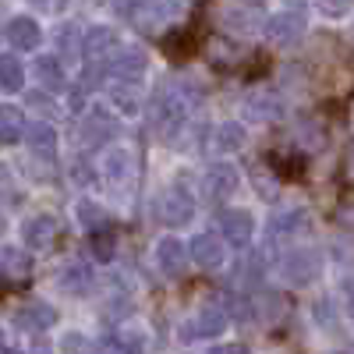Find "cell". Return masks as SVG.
<instances>
[{
  "label": "cell",
  "mask_w": 354,
  "mask_h": 354,
  "mask_svg": "<svg viewBox=\"0 0 354 354\" xmlns=\"http://www.w3.org/2000/svg\"><path fill=\"white\" fill-rule=\"evenodd\" d=\"M290 8L277 11L270 21H266V39H270L273 46L280 50H290V46H298L301 36L308 32V8H305V0H287Z\"/></svg>",
  "instance_id": "6da1fadb"
},
{
  "label": "cell",
  "mask_w": 354,
  "mask_h": 354,
  "mask_svg": "<svg viewBox=\"0 0 354 354\" xmlns=\"http://www.w3.org/2000/svg\"><path fill=\"white\" fill-rule=\"evenodd\" d=\"M117 4L135 28H163L167 21L181 18V0H117Z\"/></svg>",
  "instance_id": "7a4b0ae2"
},
{
  "label": "cell",
  "mask_w": 354,
  "mask_h": 354,
  "mask_svg": "<svg viewBox=\"0 0 354 354\" xmlns=\"http://www.w3.org/2000/svg\"><path fill=\"white\" fill-rule=\"evenodd\" d=\"M319 270H322V255L312 252V248H290V252L280 259V273H283V280L294 283V287L312 283V280L319 277Z\"/></svg>",
  "instance_id": "3957f363"
},
{
  "label": "cell",
  "mask_w": 354,
  "mask_h": 354,
  "mask_svg": "<svg viewBox=\"0 0 354 354\" xmlns=\"http://www.w3.org/2000/svg\"><path fill=\"white\" fill-rule=\"evenodd\" d=\"M160 220H163V227H170V230H177V227H188L192 223V216H195V198H192V192L188 188H181V185H174V188H167L163 195H160Z\"/></svg>",
  "instance_id": "277c9868"
},
{
  "label": "cell",
  "mask_w": 354,
  "mask_h": 354,
  "mask_svg": "<svg viewBox=\"0 0 354 354\" xmlns=\"http://www.w3.org/2000/svg\"><path fill=\"white\" fill-rule=\"evenodd\" d=\"M185 121H188L185 100L177 96V93H163L156 100V106H153V128H156V135L177 138V135H181V128H185Z\"/></svg>",
  "instance_id": "5b68a950"
},
{
  "label": "cell",
  "mask_w": 354,
  "mask_h": 354,
  "mask_svg": "<svg viewBox=\"0 0 354 354\" xmlns=\"http://www.w3.org/2000/svg\"><path fill=\"white\" fill-rule=\"evenodd\" d=\"M145 71H149V61H145V53L138 46H124V50H117L110 57V64H106V75L113 82H131L138 85L145 78Z\"/></svg>",
  "instance_id": "8992f818"
},
{
  "label": "cell",
  "mask_w": 354,
  "mask_h": 354,
  "mask_svg": "<svg viewBox=\"0 0 354 354\" xmlns=\"http://www.w3.org/2000/svg\"><path fill=\"white\" fill-rule=\"evenodd\" d=\"M216 223H220V234L230 248H248L252 238H255V220L245 209H223L216 216Z\"/></svg>",
  "instance_id": "52a82bcc"
},
{
  "label": "cell",
  "mask_w": 354,
  "mask_h": 354,
  "mask_svg": "<svg viewBox=\"0 0 354 354\" xmlns=\"http://www.w3.org/2000/svg\"><path fill=\"white\" fill-rule=\"evenodd\" d=\"M192 259L198 270H220L227 262V245H223V234L213 230H202L192 238Z\"/></svg>",
  "instance_id": "ba28073f"
},
{
  "label": "cell",
  "mask_w": 354,
  "mask_h": 354,
  "mask_svg": "<svg viewBox=\"0 0 354 354\" xmlns=\"http://www.w3.org/2000/svg\"><path fill=\"white\" fill-rule=\"evenodd\" d=\"M238 185H241V170L234 163H227V160H220V163H213L209 170H205V195H209L213 202H227L234 192H238Z\"/></svg>",
  "instance_id": "9c48e42d"
},
{
  "label": "cell",
  "mask_w": 354,
  "mask_h": 354,
  "mask_svg": "<svg viewBox=\"0 0 354 354\" xmlns=\"http://www.w3.org/2000/svg\"><path fill=\"white\" fill-rule=\"evenodd\" d=\"M4 36H8L11 50L32 53V50H39V43H43V25H39L36 18H28V15H15V18L8 21V28H4Z\"/></svg>",
  "instance_id": "30bf717a"
},
{
  "label": "cell",
  "mask_w": 354,
  "mask_h": 354,
  "mask_svg": "<svg viewBox=\"0 0 354 354\" xmlns=\"http://www.w3.org/2000/svg\"><path fill=\"white\" fill-rule=\"evenodd\" d=\"M153 259H156V266H160L163 277H181V273H185V262H188V252H185L181 238L163 234V238L156 241V248H153Z\"/></svg>",
  "instance_id": "8fae6325"
},
{
  "label": "cell",
  "mask_w": 354,
  "mask_h": 354,
  "mask_svg": "<svg viewBox=\"0 0 354 354\" xmlns=\"http://www.w3.org/2000/svg\"><path fill=\"white\" fill-rule=\"evenodd\" d=\"M227 330V312L216 308V305H205L198 308L188 322H185V340H195V337H220Z\"/></svg>",
  "instance_id": "7c38bea8"
},
{
  "label": "cell",
  "mask_w": 354,
  "mask_h": 354,
  "mask_svg": "<svg viewBox=\"0 0 354 354\" xmlns=\"http://www.w3.org/2000/svg\"><path fill=\"white\" fill-rule=\"evenodd\" d=\"M53 238H57V220L46 216V213L28 216V220L21 223V241H25L28 252H46V248L53 245Z\"/></svg>",
  "instance_id": "4fadbf2b"
},
{
  "label": "cell",
  "mask_w": 354,
  "mask_h": 354,
  "mask_svg": "<svg viewBox=\"0 0 354 354\" xmlns=\"http://www.w3.org/2000/svg\"><path fill=\"white\" fill-rule=\"evenodd\" d=\"M241 110L248 117H255V121H277V117H283V100L273 93V88H252V93L245 96Z\"/></svg>",
  "instance_id": "5bb4252c"
},
{
  "label": "cell",
  "mask_w": 354,
  "mask_h": 354,
  "mask_svg": "<svg viewBox=\"0 0 354 354\" xmlns=\"http://www.w3.org/2000/svg\"><path fill=\"white\" fill-rule=\"evenodd\" d=\"M315 227L312 213L305 209V205H287L283 213L273 216V234L277 238H301V234H308Z\"/></svg>",
  "instance_id": "9a60e30c"
},
{
  "label": "cell",
  "mask_w": 354,
  "mask_h": 354,
  "mask_svg": "<svg viewBox=\"0 0 354 354\" xmlns=\"http://www.w3.org/2000/svg\"><path fill=\"white\" fill-rule=\"evenodd\" d=\"M113 46H117V32L110 25H88L85 32H82V53L88 57V61H100V57H106V53H113Z\"/></svg>",
  "instance_id": "2e32d148"
},
{
  "label": "cell",
  "mask_w": 354,
  "mask_h": 354,
  "mask_svg": "<svg viewBox=\"0 0 354 354\" xmlns=\"http://www.w3.org/2000/svg\"><path fill=\"white\" fill-rule=\"evenodd\" d=\"M113 117L106 113V110H93V113H88L85 117V121H82V128H78V138L85 142V145H106L110 138H113Z\"/></svg>",
  "instance_id": "e0dca14e"
},
{
  "label": "cell",
  "mask_w": 354,
  "mask_h": 354,
  "mask_svg": "<svg viewBox=\"0 0 354 354\" xmlns=\"http://www.w3.org/2000/svg\"><path fill=\"white\" fill-rule=\"evenodd\" d=\"M32 71H36L39 85H43V88H50L53 96H57V93H64L68 75H64V64L57 61L53 53H39V57H36V64H32Z\"/></svg>",
  "instance_id": "ac0fdd59"
},
{
  "label": "cell",
  "mask_w": 354,
  "mask_h": 354,
  "mask_svg": "<svg viewBox=\"0 0 354 354\" xmlns=\"http://www.w3.org/2000/svg\"><path fill=\"white\" fill-rule=\"evenodd\" d=\"M57 283L68 294H88L96 283V273H93V266H85V262H68L64 270L57 273Z\"/></svg>",
  "instance_id": "d6986e66"
},
{
  "label": "cell",
  "mask_w": 354,
  "mask_h": 354,
  "mask_svg": "<svg viewBox=\"0 0 354 354\" xmlns=\"http://www.w3.org/2000/svg\"><path fill=\"white\" fill-rule=\"evenodd\" d=\"M25 145L32 149L39 160H53L57 156V131L46 121H32L25 128Z\"/></svg>",
  "instance_id": "ffe728a7"
},
{
  "label": "cell",
  "mask_w": 354,
  "mask_h": 354,
  "mask_svg": "<svg viewBox=\"0 0 354 354\" xmlns=\"http://www.w3.org/2000/svg\"><path fill=\"white\" fill-rule=\"evenodd\" d=\"M15 322H18V326H25V330H50L53 322H57V312L50 305H43V301H28L25 308L15 312Z\"/></svg>",
  "instance_id": "44dd1931"
},
{
  "label": "cell",
  "mask_w": 354,
  "mask_h": 354,
  "mask_svg": "<svg viewBox=\"0 0 354 354\" xmlns=\"http://www.w3.org/2000/svg\"><path fill=\"white\" fill-rule=\"evenodd\" d=\"M25 128H28V121H25V113H21L15 103L0 106V142H4V145L21 142V138H25Z\"/></svg>",
  "instance_id": "7402d4cb"
},
{
  "label": "cell",
  "mask_w": 354,
  "mask_h": 354,
  "mask_svg": "<svg viewBox=\"0 0 354 354\" xmlns=\"http://www.w3.org/2000/svg\"><path fill=\"white\" fill-rule=\"evenodd\" d=\"M103 174H106L110 188H113V185H124L128 177H131V153L124 149V145H113V149L106 153V160H103Z\"/></svg>",
  "instance_id": "603a6c76"
},
{
  "label": "cell",
  "mask_w": 354,
  "mask_h": 354,
  "mask_svg": "<svg viewBox=\"0 0 354 354\" xmlns=\"http://www.w3.org/2000/svg\"><path fill=\"white\" fill-rule=\"evenodd\" d=\"M0 262H4V273L11 280H21V277L32 273V255H28V248L4 245V248H0Z\"/></svg>",
  "instance_id": "cb8c5ba5"
},
{
  "label": "cell",
  "mask_w": 354,
  "mask_h": 354,
  "mask_svg": "<svg viewBox=\"0 0 354 354\" xmlns=\"http://www.w3.org/2000/svg\"><path fill=\"white\" fill-rule=\"evenodd\" d=\"M21 85H25V68L15 53H4L0 57V88H4L8 96L21 93Z\"/></svg>",
  "instance_id": "d4e9b609"
},
{
  "label": "cell",
  "mask_w": 354,
  "mask_h": 354,
  "mask_svg": "<svg viewBox=\"0 0 354 354\" xmlns=\"http://www.w3.org/2000/svg\"><path fill=\"white\" fill-rule=\"evenodd\" d=\"M245 145V128L241 124H223V128H216V149L220 153H234V149H241Z\"/></svg>",
  "instance_id": "484cf974"
},
{
  "label": "cell",
  "mask_w": 354,
  "mask_h": 354,
  "mask_svg": "<svg viewBox=\"0 0 354 354\" xmlns=\"http://www.w3.org/2000/svg\"><path fill=\"white\" fill-rule=\"evenodd\" d=\"M75 213H78V223L82 227H88V230H93V227H100L103 223V209H100V202H93V198H82L78 205H75Z\"/></svg>",
  "instance_id": "4316f807"
},
{
  "label": "cell",
  "mask_w": 354,
  "mask_h": 354,
  "mask_svg": "<svg viewBox=\"0 0 354 354\" xmlns=\"http://www.w3.org/2000/svg\"><path fill=\"white\" fill-rule=\"evenodd\" d=\"M117 347L124 354H142L145 351V333L142 330H121L117 333Z\"/></svg>",
  "instance_id": "83f0119b"
},
{
  "label": "cell",
  "mask_w": 354,
  "mask_h": 354,
  "mask_svg": "<svg viewBox=\"0 0 354 354\" xmlns=\"http://www.w3.org/2000/svg\"><path fill=\"white\" fill-rule=\"evenodd\" d=\"M131 88H135L131 82H117V88L110 93V100H113L117 106H121L124 113H135V110H138V100L131 96Z\"/></svg>",
  "instance_id": "f1b7e54d"
},
{
  "label": "cell",
  "mask_w": 354,
  "mask_h": 354,
  "mask_svg": "<svg viewBox=\"0 0 354 354\" xmlns=\"http://www.w3.org/2000/svg\"><path fill=\"white\" fill-rule=\"evenodd\" d=\"M71 181H75L78 188H82V185H88V181H93V167H88V163H85L82 156H78V160L71 163Z\"/></svg>",
  "instance_id": "f546056e"
},
{
  "label": "cell",
  "mask_w": 354,
  "mask_h": 354,
  "mask_svg": "<svg viewBox=\"0 0 354 354\" xmlns=\"http://www.w3.org/2000/svg\"><path fill=\"white\" fill-rule=\"evenodd\" d=\"M351 4H354V0H319L322 15H330V18H340V15H344Z\"/></svg>",
  "instance_id": "4dcf8cb0"
},
{
  "label": "cell",
  "mask_w": 354,
  "mask_h": 354,
  "mask_svg": "<svg viewBox=\"0 0 354 354\" xmlns=\"http://www.w3.org/2000/svg\"><path fill=\"white\" fill-rule=\"evenodd\" d=\"M93 252H96V259H100V262H106V259H113V238H96V245H93Z\"/></svg>",
  "instance_id": "1f68e13d"
},
{
  "label": "cell",
  "mask_w": 354,
  "mask_h": 354,
  "mask_svg": "<svg viewBox=\"0 0 354 354\" xmlns=\"http://www.w3.org/2000/svg\"><path fill=\"white\" fill-rule=\"evenodd\" d=\"M344 308H347V315H351V322H354V277L344 280Z\"/></svg>",
  "instance_id": "d6a6232c"
},
{
  "label": "cell",
  "mask_w": 354,
  "mask_h": 354,
  "mask_svg": "<svg viewBox=\"0 0 354 354\" xmlns=\"http://www.w3.org/2000/svg\"><path fill=\"white\" fill-rule=\"evenodd\" d=\"M209 354H252V347H245V344H220Z\"/></svg>",
  "instance_id": "836d02e7"
},
{
  "label": "cell",
  "mask_w": 354,
  "mask_h": 354,
  "mask_svg": "<svg viewBox=\"0 0 354 354\" xmlns=\"http://www.w3.org/2000/svg\"><path fill=\"white\" fill-rule=\"evenodd\" d=\"M61 46H75V25H64L61 28Z\"/></svg>",
  "instance_id": "e575fe53"
},
{
  "label": "cell",
  "mask_w": 354,
  "mask_h": 354,
  "mask_svg": "<svg viewBox=\"0 0 354 354\" xmlns=\"http://www.w3.org/2000/svg\"><path fill=\"white\" fill-rule=\"evenodd\" d=\"M82 354H106V351L96 347V344H82Z\"/></svg>",
  "instance_id": "d590c367"
},
{
  "label": "cell",
  "mask_w": 354,
  "mask_h": 354,
  "mask_svg": "<svg viewBox=\"0 0 354 354\" xmlns=\"http://www.w3.org/2000/svg\"><path fill=\"white\" fill-rule=\"evenodd\" d=\"M32 4H36V8H50V11H57V8H53V0H32Z\"/></svg>",
  "instance_id": "8d00e7d4"
},
{
  "label": "cell",
  "mask_w": 354,
  "mask_h": 354,
  "mask_svg": "<svg viewBox=\"0 0 354 354\" xmlns=\"http://www.w3.org/2000/svg\"><path fill=\"white\" fill-rule=\"evenodd\" d=\"M4 354H18V351H15V347H4Z\"/></svg>",
  "instance_id": "74e56055"
},
{
  "label": "cell",
  "mask_w": 354,
  "mask_h": 354,
  "mask_svg": "<svg viewBox=\"0 0 354 354\" xmlns=\"http://www.w3.org/2000/svg\"><path fill=\"white\" fill-rule=\"evenodd\" d=\"M248 4H252V0H248ZM255 4H259V0H255Z\"/></svg>",
  "instance_id": "f35d334b"
},
{
  "label": "cell",
  "mask_w": 354,
  "mask_h": 354,
  "mask_svg": "<svg viewBox=\"0 0 354 354\" xmlns=\"http://www.w3.org/2000/svg\"><path fill=\"white\" fill-rule=\"evenodd\" d=\"M351 167H354V160H351Z\"/></svg>",
  "instance_id": "ab89813d"
}]
</instances>
